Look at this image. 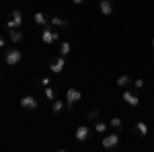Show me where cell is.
Instances as JSON below:
<instances>
[{
  "mask_svg": "<svg viewBox=\"0 0 154 152\" xmlns=\"http://www.w3.org/2000/svg\"><path fill=\"white\" fill-rule=\"evenodd\" d=\"M23 27V12L19 8L11 11V21H6V29H21Z\"/></svg>",
  "mask_w": 154,
  "mask_h": 152,
  "instance_id": "6da1fadb",
  "label": "cell"
},
{
  "mask_svg": "<svg viewBox=\"0 0 154 152\" xmlns=\"http://www.w3.org/2000/svg\"><path fill=\"white\" fill-rule=\"evenodd\" d=\"M8 37H11L12 43H19V41H23V31L21 29H8Z\"/></svg>",
  "mask_w": 154,
  "mask_h": 152,
  "instance_id": "8fae6325",
  "label": "cell"
},
{
  "mask_svg": "<svg viewBox=\"0 0 154 152\" xmlns=\"http://www.w3.org/2000/svg\"><path fill=\"white\" fill-rule=\"evenodd\" d=\"M56 39H58V31H51L48 25H45V29H43V33H41V41H43L45 45H51Z\"/></svg>",
  "mask_w": 154,
  "mask_h": 152,
  "instance_id": "277c9868",
  "label": "cell"
},
{
  "mask_svg": "<svg viewBox=\"0 0 154 152\" xmlns=\"http://www.w3.org/2000/svg\"><path fill=\"white\" fill-rule=\"evenodd\" d=\"M109 126L115 128V129H119V128H121V119H119V117H113V119L109 121Z\"/></svg>",
  "mask_w": 154,
  "mask_h": 152,
  "instance_id": "ffe728a7",
  "label": "cell"
},
{
  "mask_svg": "<svg viewBox=\"0 0 154 152\" xmlns=\"http://www.w3.org/2000/svg\"><path fill=\"white\" fill-rule=\"evenodd\" d=\"M80 99H82V93H80L78 88H68V91H66V107L72 109V105L78 103Z\"/></svg>",
  "mask_w": 154,
  "mask_h": 152,
  "instance_id": "3957f363",
  "label": "cell"
},
{
  "mask_svg": "<svg viewBox=\"0 0 154 152\" xmlns=\"http://www.w3.org/2000/svg\"><path fill=\"white\" fill-rule=\"evenodd\" d=\"M88 119H93V121H95V119H99V111H97V109L88 111Z\"/></svg>",
  "mask_w": 154,
  "mask_h": 152,
  "instance_id": "44dd1931",
  "label": "cell"
},
{
  "mask_svg": "<svg viewBox=\"0 0 154 152\" xmlns=\"http://www.w3.org/2000/svg\"><path fill=\"white\" fill-rule=\"evenodd\" d=\"M23 58V54L17 49V47H12V49H6V54H4V62L8 64V66H17L19 62Z\"/></svg>",
  "mask_w": 154,
  "mask_h": 152,
  "instance_id": "7a4b0ae2",
  "label": "cell"
},
{
  "mask_svg": "<svg viewBox=\"0 0 154 152\" xmlns=\"http://www.w3.org/2000/svg\"><path fill=\"white\" fill-rule=\"evenodd\" d=\"M64 66H66V56H58V58L54 60L51 64H49V72H54V74H60V72L64 70Z\"/></svg>",
  "mask_w": 154,
  "mask_h": 152,
  "instance_id": "5b68a950",
  "label": "cell"
},
{
  "mask_svg": "<svg viewBox=\"0 0 154 152\" xmlns=\"http://www.w3.org/2000/svg\"><path fill=\"white\" fill-rule=\"evenodd\" d=\"M117 84H119V86H128V84H130V76H128V74L119 76V78H117Z\"/></svg>",
  "mask_w": 154,
  "mask_h": 152,
  "instance_id": "e0dca14e",
  "label": "cell"
},
{
  "mask_svg": "<svg viewBox=\"0 0 154 152\" xmlns=\"http://www.w3.org/2000/svg\"><path fill=\"white\" fill-rule=\"evenodd\" d=\"M150 43H152V47H154V39H152V41H150Z\"/></svg>",
  "mask_w": 154,
  "mask_h": 152,
  "instance_id": "484cf974",
  "label": "cell"
},
{
  "mask_svg": "<svg viewBox=\"0 0 154 152\" xmlns=\"http://www.w3.org/2000/svg\"><path fill=\"white\" fill-rule=\"evenodd\" d=\"M72 2H74V4H80V2H82V0H72Z\"/></svg>",
  "mask_w": 154,
  "mask_h": 152,
  "instance_id": "d4e9b609",
  "label": "cell"
},
{
  "mask_svg": "<svg viewBox=\"0 0 154 152\" xmlns=\"http://www.w3.org/2000/svg\"><path fill=\"white\" fill-rule=\"evenodd\" d=\"M117 144H119V136L117 134H109V136L103 138V148H115Z\"/></svg>",
  "mask_w": 154,
  "mask_h": 152,
  "instance_id": "ba28073f",
  "label": "cell"
},
{
  "mask_svg": "<svg viewBox=\"0 0 154 152\" xmlns=\"http://www.w3.org/2000/svg\"><path fill=\"white\" fill-rule=\"evenodd\" d=\"M49 23L54 25V27H62V29H68L70 25H68V21H64V19H60V17H54Z\"/></svg>",
  "mask_w": 154,
  "mask_h": 152,
  "instance_id": "4fadbf2b",
  "label": "cell"
},
{
  "mask_svg": "<svg viewBox=\"0 0 154 152\" xmlns=\"http://www.w3.org/2000/svg\"><path fill=\"white\" fill-rule=\"evenodd\" d=\"M142 86H144V80H142V78H138V80H136V88H142Z\"/></svg>",
  "mask_w": 154,
  "mask_h": 152,
  "instance_id": "7402d4cb",
  "label": "cell"
},
{
  "mask_svg": "<svg viewBox=\"0 0 154 152\" xmlns=\"http://www.w3.org/2000/svg\"><path fill=\"white\" fill-rule=\"evenodd\" d=\"M4 43H6V41H4V37H0V47H4Z\"/></svg>",
  "mask_w": 154,
  "mask_h": 152,
  "instance_id": "cb8c5ba5",
  "label": "cell"
},
{
  "mask_svg": "<svg viewBox=\"0 0 154 152\" xmlns=\"http://www.w3.org/2000/svg\"><path fill=\"white\" fill-rule=\"evenodd\" d=\"M39 82H41L43 86H48V84H49V78H48V76H45V78H41V80H39Z\"/></svg>",
  "mask_w": 154,
  "mask_h": 152,
  "instance_id": "603a6c76",
  "label": "cell"
},
{
  "mask_svg": "<svg viewBox=\"0 0 154 152\" xmlns=\"http://www.w3.org/2000/svg\"><path fill=\"white\" fill-rule=\"evenodd\" d=\"M95 129L99 132V134H105V129H107V123H105V121H97Z\"/></svg>",
  "mask_w": 154,
  "mask_h": 152,
  "instance_id": "d6986e66",
  "label": "cell"
},
{
  "mask_svg": "<svg viewBox=\"0 0 154 152\" xmlns=\"http://www.w3.org/2000/svg\"><path fill=\"white\" fill-rule=\"evenodd\" d=\"M74 138H76L78 142H84L86 138H88V128H86V126H78V128H76V136H74Z\"/></svg>",
  "mask_w": 154,
  "mask_h": 152,
  "instance_id": "30bf717a",
  "label": "cell"
},
{
  "mask_svg": "<svg viewBox=\"0 0 154 152\" xmlns=\"http://www.w3.org/2000/svg\"><path fill=\"white\" fill-rule=\"evenodd\" d=\"M70 49H72V45L68 43V41H62V43H60V56H68Z\"/></svg>",
  "mask_w": 154,
  "mask_h": 152,
  "instance_id": "9a60e30c",
  "label": "cell"
},
{
  "mask_svg": "<svg viewBox=\"0 0 154 152\" xmlns=\"http://www.w3.org/2000/svg\"><path fill=\"white\" fill-rule=\"evenodd\" d=\"M136 132H138L140 136H148V126H146L144 121H138V123H136Z\"/></svg>",
  "mask_w": 154,
  "mask_h": 152,
  "instance_id": "5bb4252c",
  "label": "cell"
},
{
  "mask_svg": "<svg viewBox=\"0 0 154 152\" xmlns=\"http://www.w3.org/2000/svg\"><path fill=\"white\" fill-rule=\"evenodd\" d=\"M64 107H66V103H64V101H58V99H54V105H51L54 113H60V111H62Z\"/></svg>",
  "mask_w": 154,
  "mask_h": 152,
  "instance_id": "2e32d148",
  "label": "cell"
},
{
  "mask_svg": "<svg viewBox=\"0 0 154 152\" xmlns=\"http://www.w3.org/2000/svg\"><path fill=\"white\" fill-rule=\"evenodd\" d=\"M45 97H48L49 101H54V99H56V91H54V88H51V86H45Z\"/></svg>",
  "mask_w": 154,
  "mask_h": 152,
  "instance_id": "ac0fdd59",
  "label": "cell"
},
{
  "mask_svg": "<svg viewBox=\"0 0 154 152\" xmlns=\"http://www.w3.org/2000/svg\"><path fill=\"white\" fill-rule=\"evenodd\" d=\"M37 105L39 103H37V99L33 95H25L23 99H21V107L23 109H37Z\"/></svg>",
  "mask_w": 154,
  "mask_h": 152,
  "instance_id": "8992f818",
  "label": "cell"
},
{
  "mask_svg": "<svg viewBox=\"0 0 154 152\" xmlns=\"http://www.w3.org/2000/svg\"><path fill=\"white\" fill-rule=\"evenodd\" d=\"M33 21H35L39 27H45V25H49V21H48V17L43 14V12H35L33 14Z\"/></svg>",
  "mask_w": 154,
  "mask_h": 152,
  "instance_id": "7c38bea8",
  "label": "cell"
},
{
  "mask_svg": "<svg viewBox=\"0 0 154 152\" xmlns=\"http://www.w3.org/2000/svg\"><path fill=\"white\" fill-rule=\"evenodd\" d=\"M123 101H125L128 105H131V107L140 105V97H138L136 93H131V91H125V93H123Z\"/></svg>",
  "mask_w": 154,
  "mask_h": 152,
  "instance_id": "52a82bcc",
  "label": "cell"
},
{
  "mask_svg": "<svg viewBox=\"0 0 154 152\" xmlns=\"http://www.w3.org/2000/svg\"><path fill=\"white\" fill-rule=\"evenodd\" d=\"M99 11H101V14H111V12H113V2H111V0H101Z\"/></svg>",
  "mask_w": 154,
  "mask_h": 152,
  "instance_id": "9c48e42d",
  "label": "cell"
}]
</instances>
